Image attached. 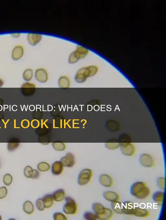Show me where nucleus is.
<instances>
[{"mask_svg": "<svg viewBox=\"0 0 166 220\" xmlns=\"http://www.w3.org/2000/svg\"><path fill=\"white\" fill-rule=\"evenodd\" d=\"M63 170V166L60 161H56L52 165L51 171L54 175H59L61 174Z\"/></svg>", "mask_w": 166, "mask_h": 220, "instance_id": "nucleus-16", "label": "nucleus"}, {"mask_svg": "<svg viewBox=\"0 0 166 220\" xmlns=\"http://www.w3.org/2000/svg\"><path fill=\"white\" fill-rule=\"evenodd\" d=\"M23 209L26 214L29 215L31 214L34 211L33 205L30 201H26L24 204Z\"/></svg>", "mask_w": 166, "mask_h": 220, "instance_id": "nucleus-23", "label": "nucleus"}, {"mask_svg": "<svg viewBox=\"0 0 166 220\" xmlns=\"http://www.w3.org/2000/svg\"><path fill=\"white\" fill-rule=\"evenodd\" d=\"M120 148L122 153L124 155L131 156L135 153L136 148L132 143H122Z\"/></svg>", "mask_w": 166, "mask_h": 220, "instance_id": "nucleus-8", "label": "nucleus"}, {"mask_svg": "<svg viewBox=\"0 0 166 220\" xmlns=\"http://www.w3.org/2000/svg\"><path fill=\"white\" fill-rule=\"evenodd\" d=\"M60 162L64 167H72L74 166L75 163V156L71 153H68L65 156L61 158Z\"/></svg>", "mask_w": 166, "mask_h": 220, "instance_id": "nucleus-9", "label": "nucleus"}, {"mask_svg": "<svg viewBox=\"0 0 166 220\" xmlns=\"http://www.w3.org/2000/svg\"><path fill=\"white\" fill-rule=\"evenodd\" d=\"M89 51L86 48L79 46L76 49L72 52L69 57L68 63L71 64L75 63L80 59L85 58L88 55Z\"/></svg>", "mask_w": 166, "mask_h": 220, "instance_id": "nucleus-4", "label": "nucleus"}, {"mask_svg": "<svg viewBox=\"0 0 166 220\" xmlns=\"http://www.w3.org/2000/svg\"><path fill=\"white\" fill-rule=\"evenodd\" d=\"M33 72L31 69H27L24 71L23 74V78L24 80L29 81L33 77Z\"/></svg>", "mask_w": 166, "mask_h": 220, "instance_id": "nucleus-24", "label": "nucleus"}, {"mask_svg": "<svg viewBox=\"0 0 166 220\" xmlns=\"http://www.w3.org/2000/svg\"><path fill=\"white\" fill-rule=\"evenodd\" d=\"M2 109V107L0 105V111H1Z\"/></svg>", "mask_w": 166, "mask_h": 220, "instance_id": "nucleus-40", "label": "nucleus"}, {"mask_svg": "<svg viewBox=\"0 0 166 220\" xmlns=\"http://www.w3.org/2000/svg\"><path fill=\"white\" fill-rule=\"evenodd\" d=\"M65 204L63 211L68 214H75L77 211V205L75 201L70 197H65Z\"/></svg>", "mask_w": 166, "mask_h": 220, "instance_id": "nucleus-5", "label": "nucleus"}, {"mask_svg": "<svg viewBox=\"0 0 166 220\" xmlns=\"http://www.w3.org/2000/svg\"><path fill=\"white\" fill-rule=\"evenodd\" d=\"M92 176L93 171L91 170L87 169L83 170L78 176V184L81 185L87 184L91 180Z\"/></svg>", "mask_w": 166, "mask_h": 220, "instance_id": "nucleus-6", "label": "nucleus"}, {"mask_svg": "<svg viewBox=\"0 0 166 220\" xmlns=\"http://www.w3.org/2000/svg\"><path fill=\"white\" fill-rule=\"evenodd\" d=\"M93 209L98 219L107 220L111 219L114 215L113 212L105 208L101 204L95 203L92 205Z\"/></svg>", "mask_w": 166, "mask_h": 220, "instance_id": "nucleus-2", "label": "nucleus"}, {"mask_svg": "<svg viewBox=\"0 0 166 220\" xmlns=\"http://www.w3.org/2000/svg\"><path fill=\"white\" fill-rule=\"evenodd\" d=\"M112 209L116 214H123L122 211V203L119 201L112 202L111 203Z\"/></svg>", "mask_w": 166, "mask_h": 220, "instance_id": "nucleus-22", "label": "nucleus"}, {"mask_svg": "<svg viewBox=\"0 0 166 220\" xmlns=\"http://www.w3.org/2000/svg\"><path fill=\"white\" fill-rule=\"evenodd\" d=\"M30 122L28 120H24L22 121L21 123V125L24 129L28 128L30 126Z\"/></svg>", "mask_w": 166, "mask_h": 220, "instance_id": "nucleus-35", "label": "nucleus"}, {"mask_svg": "<svg viewBox=\"0 0 166 220\" xmlns=\"http://www.w3.org/2000/svg\"><path fill=\"white\" fill-rule=\"evenodd\" d=\"M141 164L144 167H152L155 166V160L154 157L148 154H143L140 157Z\"/></svg>", "mask_w": 166, "mask_h": 220, "instance_id": "nucleus-7", "label": "nucleus"}, {"mask_svg": "<svg viewBox=\"0 0 166 220\" xmlns=\"http://www.w3.org/2000/svg\"><path fill=\"white\" fill-rule=\"evenodd\" d=\"M71 82L70 79L66 75L61 77L58 81V85L60 87L68 88L70 87Z\"/></svg>", "mask_w": 166, "mask_h": 220, "instance_id": "nucleus-19", "label": "nucleus"}, {"mask_svg": "<svg viewBox=\"0 0 166 220\" xmlns=\"http://www.w3.org/2000/svg\"><path fill=\"white\" fill-rule=\"evenodd\" d=\"M53 148L58 151H63L66 148L65 144L63 143L55 142L52 143Z\"/></svg>", "mask_w": 166, "mask_h": 220, "instance_id": "nucleus-26", "label": "nucleus"}, {"mask_svg": "<svg viewBox=\"0 0 166 220\" xmlns=\"http://www.w3.org/2000/svg\"><path fill=\"white\" fill-rule=\"evenodd\" d=\"M37 167L41 171H46L49 170L50 169V165L45 162H42L38 164Z\"/></svg>", "mask_w": 166, "mask_h": 220, "instance_id": "nucleus-25", "label": "nucleus"}, {"mask_svg": "<svg viewBox=\"0 0 166 220\" xmlns=\"http://www.w3.org/2000/svg\"><path fill=\"white\" fill-rule=\"evenodd\" d=\"M7 193V189L5 187L0 188V199H3L5 197Z\"/></svg>", "mask_w": 166, "mask_h": 220, "instance_id": "nucleus-34", "label": "nucleus"}, {"mask_svg": "<svg viewBox=\"0 0 166 220\" xmlns=\"http://www.w3.org/2000/svg\"><path fill=\"white\" fill-rule=\"evenodd\" d=\"M36 87L35 84L28 82L23 84L22 86V87L23 88H34Z\"/></svg>", "mask_w": 166, "mask_h": 220, "instance_id": "nucleus-37", "label": "nucleus"}, {"mask_svg": "<svg viewBox=\"0 0 166 220\" xmlns=\"http://www.w3.org/2000/svg\"><path fill=\"white\" fill-rule=\"evenodd\" d=\"M135 207L134 203L130 202H125L122 203V211L123 214L133 215Z\"/></svg>", "mask_w": 166, "mask_h": 220, "instance_id": "nucleus-15", "label": "nucleus"}, {"mask_svg": "<svg viewBox=\"0 0 166 220\" xmlns=\"http://www.w3.org/2000/svg\"><path fill=\"white\" fill-rule=\"evenodd\" d=\"M3 84V82L2 80L0 78V87H2Z\"/></svg>", "mask_w": 166, "mask_h": 220, "instance_id": "nucleus-39", "label": "nucleus"}, {"mask_svg": "<svg viewBox=\"0 0 166 220\" xmlns=\"http://www.w3.org/2000/svg\"><path fill=\"white\" fill-rule=\"evenodd\" d=\"M42 36L39 34L29 33L28 34L27 40L28 43L32 46H35L42 39Z\"/></svg>", "mask_w": 166, "mask_h": 220, "instance_id": "nucleus-12", "label": "nucleus"}, {"mask_svg": "<svg viewBox=\"0 0 166 220\" xmlns=\"http://www.w3.org/2000/svg\"><path fill=\"white\" fill-rule=\"evenodd\" d=\"M19 145L18 143H9L8 145V149L10 151L15 150Z\"/></svg>", "mask_w": 166, "mask_h": 220, "instance_id": "nucleus-32", "label": "nucleus"}, {"mask_svg": "<svg viewBox=\"0 0 166 220\" xmlns=\"http://www.w3.org/2000/svg\"><path fill=\"white\" fill-rule=\"evenodd\" d=\"M45 208L49 209L51 208L54 204V198L52 195H46L42 199Z\"/></svg>", "mask_w": 166, "mask_h": 220, "instance_id": "nucleus-20", "label": "nucleus"}, {"mask_svg": "<svg viewBox=\"0 0 166 220\" xmlns=\"http://www.w3.org/2000/svg\"><path fill=\"white\" fill-rule=\"evenodd\" d=\"M100 184L107 188L111 187L113 184V181L111 177L107 174L101 175L99 177Z\"/></svg>", "mask_w": 166, "mask_h": 220, "instance_id": "nucleus-14", "label": "nucleus"}, {"mask_svg": "<svg viewBox=\"0 0 166 220\" xmlns=\"http://www.w3.org/2000/svg\"><path fill=\"white\" fill-rule=\"evenodd\" d=\"M52 195L54 200L57 202L61 201L65 198V192L62 189H60L55 191Z\"/></svg>", "mask_w": 166, "mask_h": 220, "instance_id": "nucleus-18", "label": "nucleus"}, {"mask_svg": "<svg viewBox=\"0 0 166 220\" xmlns=\"http://www.w3.org/2000/svg\"><path fill=\"white\" fill-rule=\"evenodd\" d=\"M164 192L162 191H157L155 192L152 197L153 200L159 205L162 204L164 200Z\"/></svg>", "mask_w": 166, "mask_h": 220, "instance_id": "nucleus-21", "label": "nucleus"}, {"mask_svg": "<svg viewBox=\"0 0 166 220\" xmlns=\"http://www.w3.org/2000/svg\"><path fill=\"white\" fill-rule=\"evenodd\" d=\"M85 219L86 220H96L98 218L96 215L91 212H87L85 213L84 215Z\"/></svg>", "mask_w": 166, "mask_h": 220, "instance_id": "nucleus-29", "label": "nucleus"}, {"mask_svg": "<svg viewBox=\"0 0 166 220\" xmlns=\"http://www.w3.org/2000/svg\"><path fill=\"white\" fill-rule=\"evenodd\" d=\"M95 72L96 68L94 66L82 67L77 72L75 80L78 83H82L88 77L93 76Z\"/></svg>", "mask_w": 166, "mask_h": 220, "instance_id": "nucleus-3", "label": "nucleus"}, {"mask_svg": "<svg viewBox=\"0 0 166 220\" xmlns=\"http://www.w3.org/2000/svg\"><path fill=\"white\" fill-rule=\"evenodd\" d=\"M150 215V213L147 210L138 207L135 208L133 213V215L141 218H147Z\"/></svg>", "mask_w": 166, "mask_h": 220, "instance_id": "nucleus-17", "label": "nucleus"}, {"mask_svg": "<svg viewBox=\"0 0 166 220\" xmlns=\"http://www.w3.org/2000/svg\"><path fill=\"white\" fill-rule=\"evenodd\" d=\"M103 196L106 200L111 202L119 201L120 199V197L118 194L111 191L105 192Z\"/></svg>", "mask_w": 166, "mask_h": 220, "instance_id": "nucleus-13", "label": "nucleus"}, {"mask_svg": "<svg viewBox=\"0 0 166 220\" xmlns=\"http://www.w3.org/2000/svg\"><path fill=\"white\" fill-rule=\"evenodd\" d=\"M130 193L136 198L144 199L148 197L150 190L146 184L143 182H138L134 183L130 189Z\"/></svg>", "mask_w": 166, "mask_h": 220, "instance_id": "nucleus-1", "label": "nucleus"}, {"mask_svg": "<svg viewBox=\"0 0 166 220\" xmlns=\"http://www.w3.org/2000/svg\"><path fill=\"white\" fill-rule=\"evenodd\" d=\"M39 176V173L38 170L36 169H33V173L31 178L37 179Z\"/></svg>", "mask_w": 166, "mask_h": 220, "instance_id": "nucleus-38", "label": "nucleus"}, {"mask_svg": "<svg viewBox=\"0 0 166 220\" xmlns=\"http://www.w3.org/2000/svg\"><path fill=\"white\" fill-rule=\"evenodd\" d=\"M36 205L39 210L43 211L44 210L45 207L42 199L40 198L37 199L36 201Z\"/></svg>", "mask_w": 166, "mask_h": 220, "instance_id": "nucleus-30", "label": "nucleus"}, {"mask_svg": "<svg viewBox=\"0 0 166 220\" xmlns=\"http://www.w3.org/2000/svg\"><path fill=\"white\" fill-rule=\"evenodd\" d=\"M157 184L159 188L163 190L165 188V178L164 177H159L157 180Z\"/></svg>", "mask_w": 166, "mask_h": 220, "instance_id": "nucleus-31", "label": "nucleus"}, {"mask_svg": "<svg viewBox=\"0 0 166 220\" xmlns=\"http://www.w3.org/2000/svg\"><path fill=\"white\" fill-rule=\"evenodd\" d=\"M54 220H67V218L65 216L60 213H56L53 215Z\"/></svg>", "mask_w": 166, "mask_h": 220, "instance_id": "nucleus-33", "label": "nucleus"}, {"mask_svg": "<svg viewBox=\"0 0 166 220\" xmlns=\"http://www.w3.org/2000/svg\"><path fill=\"white\" fill-rule=\"evenodd\" d=\"M3 180L5 184L7 186H9L12 182V177L11 175L7 174L4 176Z\"/></svg>", "mask_w": 166, "mask_h": 220, "instance_id": "nucleus-27", "label": "nucleus"}, {"mask_svg": "<svg viewBox=\"0 0 166 220\" xmlns=\"http://www.w3.org/2000/svg\"><path fill=\"white\" fill-rule=\"evenodd\" d=\"M24 52V47L21 45H18L13 49L11 54L12 59L15 61L18 60L23 56Z\"/></svg>", "mask_w": 166, "mask_h": 220, "instance_id": "nucleus-11", "label": "nucleus"}, {"mask_svg": "<svg viewBox=\"0 0 166 220\" xmlns=\"http://www.w3.org/2000/svg\"><path fill=\"white\" fill-rule=\"evenodd\" d=\"M33 169L29 166L26 167L24 169V174L27 178H31L33 173Z\"/></svg>", "mask_w": 166, "mask_h": 220, "instance_id": "nucleus-28", "label": "nucleus"}, {"mask_svg": "<svg viewBox=\"0 0 166 220\" xmlns=\"http://www.w3.org/2000/svg\"><path fill=\"white\" fill-rule=\"evenodd\" d=\"M2 220V218L1 216H0V220Z\"/></svg>", "mask_w": 166, "mask_h": 220, "instance_id": "nucleus-41", "label": "nucleus"}, {"mask_svg": "<svg viewBox=\"0 0 166 220\" xmlns=\"http://www.w3.org/2000/svg\"><path fill=\"white\" fill-rule=\"evenodd\" d=\"M35 78L39 82L41 83H45L47 82L48 78L47 71L44 68L38 69L35 72Z\"/></svg>", "mask_w": 166, "mask_h": 220, "instance_id": "nucleus-10", "label": "nucleus"}, {"mask_svg": "<svg viewBox=\"0 0 166 220\" xmlns=\"http://www.w3.org/2000/svg\"><path fill=\"white\" fill-rule=\"evenodd\" d=\"M40 125L39 121L37 120H33L31 122V126L33 128H37Z\"/></svg>", "mask_w": 166, "mask_h": 220, "instance_id": "nucleus-36", "label": "nucleus"}]
</instances>
